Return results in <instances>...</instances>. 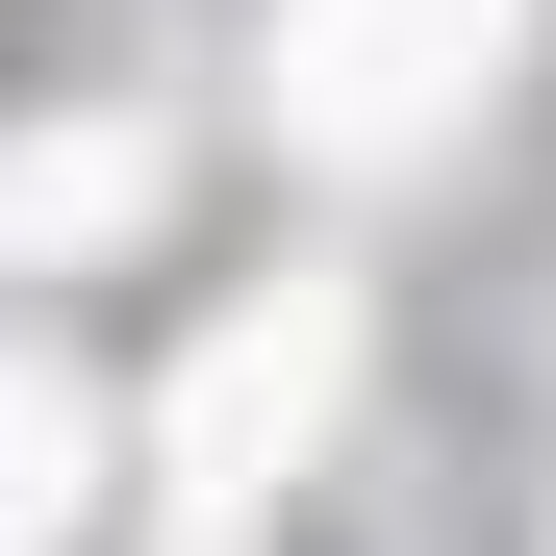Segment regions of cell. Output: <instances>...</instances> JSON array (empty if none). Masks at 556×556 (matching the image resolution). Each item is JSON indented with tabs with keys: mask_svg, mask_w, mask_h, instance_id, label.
I'll return each instance as SVG.
<instances>
[{
	"mask_svg": "<svg viewBox=\"0 0 556 556\" xmlns=\"http://www.w3.org/2000/svg\"><path fill=\"white\" fill-rule=\"evenodd\" d=\"M152 228V127H26L0 152V253H127Z\"/></svg>",
	"mask_w": 556,
	"mask_h": 556,
	"instance_id": "3957f363",
	"label": "cell"
},
{
	"mask_svg": "<svg viewBox=\"0 0 556 556\" xmlns=\"http://www.w3.org/2000/svg\"><path fill=\"white\" fill-rule=\"evenodd\" d=\"M76 455H102V405H76V380H0V531H51Z\"/></svg>",
	"mask_w": 556,
	"mask_h": 556,
	"instance_id": "277c9868",
	"label": "cell"
},
{
	"mask_svg": "<svg viewBox=\"0 0 556 556\" xmlns=\"http://www.w3.org/2000/svg\"><path fill=\"white\" fill-rule=\"evenodd\" d=\"M481 51H506V0H304L278 26V127L304 152H405V127H455Z\"/></svg>",
	"mask_w": 556,
	"mask_h": 556,
	"instance_id": "6da1fadb",
	"label": "cell"
},
{
	"mask_svg": "<svg viewBox=\"0 0 556 556\" xmlns=\"http://www.w3.org/2000/svg\"><path fill=\"white\" fill-rule=\"evenodd\" d=\"M329 354H354V329L304 304V278H278V304H228V329H203V380H177V430H152V455H177V506H253L278 455H304Z\"/></svg>",
	"mask_w": 556,
	"mask_h": 556,
	"instance_id": "7a4b0ae2",
	"label": "cell"
}]
</instances>
